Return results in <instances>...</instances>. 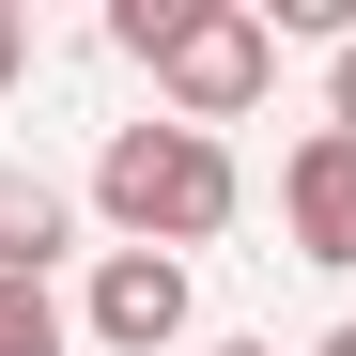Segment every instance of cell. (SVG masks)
Instances as JSON below:
<instances>
[{
	"mask_svg": "<svg viewBox=\"0 0 356 356\" xmlns=\"http://www.w3.org/2000/svg\"><path fill=\"white\" fill-rule=\"evenodd\" d=\"M0 356H63V310H47V279H0Z\"/></svg>",
	"mask_w": 356,
	"mask_h": 356,
	"instance_id": "cell-6",
	"label": "cell"
},
{
	"mask_svg": "<svg viewBox=\"0 0 356 356\" xmlns=\"http://www.w3.org/2000/svg\"><path fill=\"white\" fill-rule=\"evenodd\" d=\"M93 341H108V356L186 341V264H170V248H108V264H93Z\"/></svg>",
	"mask_w": 356,
	"mask_h": 356,
	"instance_id": "cell-3",
	"label": "cell"
},
{
	"mask_svg": "<svg viewBox=\"0 0 356 356\" xmlns=\"http://www.w3.org/2000/svg\"><path fill=\"white\" fill-rule=\"evenodd\" d=\"M217 356H279V341H217Z\"/></svg>",
	"mask_w": 356,
	"mask_h": 356,
	"instance_id": "cell-10",
	"label": "cell"
},
{
	"mask_svg": "<svg viewBox=\"0 0 356 356\" xmlns=\"http://www.w3.org/2000/svg\"><path fill=\"white\" fill-rule=\"evenodd\" d=\"M16 63H31V16H16V0H0V78H16Z\"/></svg>",
	"mask_w": 356,
	"mask_h": 356,
	"instance_id": "cell-8",
	"label": "cell"
},
{
	"mask_svg": "<svg viewBox=\"0 0 356 356\" xmlns=\"http://www.w3.org/2000/svg\"><path fill=\"white\" fill-rule=\"evenodd\" d=\"M232 202H248V170H232V140H202V124H108V155H93V217L124 232V248L186 264L202 232H232Z\"/></svg>",
	"mask_w": 356,
	"mask_h": 356,
	"instance_id": "cell-2",
	"label": "cell"
},
{
	"mask_svg": "<svg viewBox=\"0 0 356 356\" xmlns=\"http://www.w3.org/2000/svg\"><path fill=\"white\" fill-rule=\"evenodd\" d=\"M325 124L356 140V31H341V63H325Z\"/></svg>",
	"mask_w": 356,
	"mask_h": 356,
	"instance_id": "cell-7",
	"label": "cell"
},
{
	"mask_svg": "<svg viewBox=\"0 0 356 356\" xmlns=\"http://www.w3.org/2000/svg\"><path fill=\"white\" fill-rule=\"evenodd\" d=\"M108 47L124 63H155L170 124H248L264 78H279V16H248V0H108Z\"/></svg>",
	"mask_w": 356,
	"mask_h": 356,
	"instance_id": "cell-1",
	"label": "cell"
},
{
	"mask_svg": "<svg viewBox=\"0 0 356 356\" xmlns=\"http://www.w3.org/2000/svg\"><path fill=\"white\" fill-rule=\"evenodd\" d=\"M63 232H78V202L47 186V170H0V279H47Z\"/></svg>",
	"mask_w": 356,
	"mask_h": 356,
	"instance_id": "cell-5",
	"label": "cell"
},
{
	"mask_svg": "<svg viewBox=\"0 0 356 356\" xmlns=\"http://www.w3.org/2000/svg\"><path fill=\"white\" fill-rule=\"evenodd\" d=\"M279 217H294L310 264H356V140L341 124H310V140L279 155Z\"/></svg>",
	"mask_w": 356,
	"mask_h": 356,
	"instance_id": "cell-4",
	"label": "cell"
},
{
	"mask_svg": "<svg viewBox=\"0 0 356 356\" xmlns=\"http://www.w3.org/2000/svg\"><path fill=\"white\" fill-rule=\"evenodd\" d=\"M310 356H356V325H325V341H310Z\"/></svg>",
	"mask_w": 356,
	"mask_h": 356,
	"instance_id": "cell-9",
	"label": "cell"
}]
</instances>
